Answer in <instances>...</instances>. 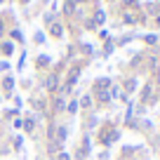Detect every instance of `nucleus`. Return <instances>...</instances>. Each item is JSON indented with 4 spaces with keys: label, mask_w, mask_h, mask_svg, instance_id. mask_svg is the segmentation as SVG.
Here are the masks:
<instances>
[{
    "label": "nucleus",
    "mask_w": 160,
    "mask_h": 160,
    "mask_svg": "<svg viewBox=\"0 0 160 160\" xmlns=\"http://www.w3.org/2000/svg\"><path fill=\"white\" fill-rule=\"evenodd\" d=\"M78 73H80V68H73V71H71V78H68V85H73V82H75V78H78Z\"/></svg>",
    "instance_id": "obj_1"
},
{
    "label": "nucleus",
    "mask_w": 160,
    "mask_h": 160,
    "mask_svg": "<svg viewBox=\"0 0 160 160\" xmlns=\"http://www.w3.org/2000/svg\"><path fill=\"white\" fill-rule=\"evenodd\" d=\"M54 87H57V78H50L47 80V90H54Z\"/></svg>",
    "instance_id": "obj_2"
},
{
    "label": "nucleus",
    "mask_w": 160,
    "mask_h": 160,
    "mask_svg": "<svg viewBox=\"0 0 160 160\" xmlns=\"http://www.w3.org/2000/svg\"><path fill=\"white\" fill-rule=\"evenodd\" d=\"M52 35H61V26H59V24L52 26Z\"/></svg>",
    "instance_id": "obj_3"
},
{
    "label": "nucleus",
    "mask_w": 160,
    "mask_h": 160,
    "mask_svg": "<svg viewBox=\"0 0 160 160\" xmlns=\"http://www.w3.org/2000/svg\"><path fill=\"white\" fill-rule=\"evenodd\" d=\"M59 141H64L66 139V127H59V137H57Z\"/></svg>",
    "instance_id": "obj_4"
},
{
    "label": "nucleus",
    "mask_w": 160,
    "mask_h": 160,
    "mask_svg": "<svg viewBox=\"0 0 160 160\" xmlns=\"http://www.w3.org/2000/svg\"><path fill=\"white\" fill-rule=\"evenodd\" d=\"M12 85H14V80L7 78V80H5V90H12Z\"/></svg>",
    "instance_id": "obj_5"
},
{
    "label": "nucleus",
    "mask_w": 160,
    "mask_h": 160,
    "mask_svg": "<svg viewBox=\"0 0 160 160\" xmlns=\"http://www.w3.org/2000/svg\"><path fill=\"white\" fill-rule=\"evenodd\" d=\"M2 52H5V54H10V52H12V45H10V42H5V45H2Z\"/></svg>",
    "instance_id": "obj_6"
},
{
    "label": "nucleus",
    "mask_w": 160,
    "mask_h": 160,
    "mask_svg": "<svg viewBox=\"0 0 160 160\" xmlns=\"http://www.w3.org/2000/svg\"><path fill=\"white\" fill-rule=\"evenodd\" d=\"M94 19H97V24H101V21H104V12H97Z\"/></svg>",
    "instance_id": "obj_7"
},
{
    "label": "nucleus",
    "mask_w": 160,
    "mask_h": 160,
    "mask_svg": "<svg viewBox=\"0 0 160 160\" xmlns=\"http://www.w3.org/2000/svg\"><path fill=\"white\" fill-rule=\"evenodd\" d=\"M59 160H68V155H66V153H61V155H59Z\"/></svg>",
    "instance_id": "obj_8"
},
{
    "label": "nucleus",
    "mask_w": 160,
    "mask_h": 160,
    "mask_svg": "<svg viewBox=\"0 0 160 160\" xmlns=\"http://www.w3.org/2000/svg\"><path fill=\"white\" fill-rule=\"evenodd\" d=\"M0 35H2V21H0Z\"/></svg>",
    "instance_id": "obj_9"
},
{
    "label": "nucleus",
    "mask_w": 160,
    "mask_h": 160,
    "mask_svg": "<svg viewBox=\"0 0 160 160\" xmlns=\"http://www.w3.org/2000/svg\"><path fill=\"white\" fill-rule=\"evenodd\" d=\"M0 2H2V0H0Z\"/></svg>",
    "instance_id": "obj_10"
}]
</instances>
